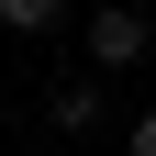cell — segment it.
Instances as JSON below:
<instances>
[{
	"label": "cell",
	"mask_w": 156,
	"mask_h": 156,
	"mask_svg": "<svg viewBox=\"0 0 156 156\" xmlns=\"http://www.w3.org/2000/svg\"><path fill=\"white\" fill-rule=\"evenodd\" d=\"M134 56H145V11L134 0H101L89 11V67H134Z\"/></svg>",
	"instance_id": "obj_1"
},
{
	"label": "cell",
	"mask_w": 156,
	"mask_h": 156,
	"mask_svg": "<svg viewBox=\"0 0 156 156\" xmlns=\"http://www.w3.org/2000/svg\"><path fill=\"white\" fill-rule=\"evenodd\" d=\"M45 112H56V134H89V123H101V78H67Z\"/></svg>",
	"instance_id": "obj_2"
},
{
	"label": "cell",
	"mask_w": 156,
	"mask_h": 156,
	"mask_svg": "<svg viewBox=\"0 0 156 156\" xmlns=\"http://www.w3.org/2000/svg\"><path fill=\"white\" fill-rule=\"evenodd\" d=\"M56 11H67V0H0V23H11V34H45Z\"/></svg>",
	"instance_id": "obj_3"
},
{
	"label": "cell",
	"mask_w": 156,
	"mask_h": 156,
	"mask_svg": "<svg viewBox=\"0 0 156 156\" xmlns=\"http://www.w3.org/2000/svg\"><path fill=\"white\" fill-rule=\"evenodd\" d=\"M134 156H156V101H145V112H134Z\"/></svg>",
	"instance_id": "obj_4"
}]
</instances>
